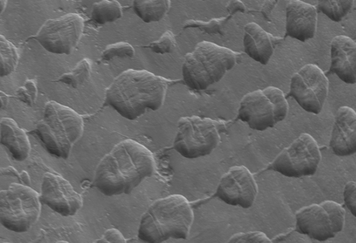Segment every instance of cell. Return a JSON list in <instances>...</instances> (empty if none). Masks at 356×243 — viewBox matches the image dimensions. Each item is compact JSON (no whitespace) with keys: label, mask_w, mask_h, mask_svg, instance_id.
<instances>
[{"label":"cell","mask_w":356,"mask_h":243,"mask_svg":"<svg viewBox=\"0 0 356 243\" xmlns=\"http://www.w3.org/2000/svg\"><path fill=\"white\" fill-rule=\"evenodd\" d=\"M282 40L281 37L274 36L254 22H249L244 26V52L261 65H266L268 63L275 47Z\"/></svg>","instance_id":"ac0fdd59"},{"label":"cell","mask_w":356,"mask_h":243,"mask_svg":"<svg viewBox=\"0 0 356 243\" xmlns=\"http://www.w3.org/2000/svg\"><path fill=\"white\" fill-rule=\"evenodd\" d=\"M289 111L284 92L278 87L268 86L246 94L238 109V119L252 129L264 131L283 121Z\"/></svg>","instance_id":"52a82bcc"},{"label":"cell","mask_w":356,"mask_h":243,"mask_svg":"<svg viewBox=\"0 0 356 243\" xmlns=\"http://www.w3.org/2000/svg\"><path fill=\"white\" fill-rule=\"evenodd\" d=\"M134 47L128 42H119L108 45L101 54V60L109 61L115 58H133Z\"/></svg>","instance_id":"484cf974"},{"label":"cell","mask_w":356,"mask_h":243,"mask_svg":"<svg viewBox=\"0 0 356 243\" xmlns=\"http://www.w3.org/2000/svg\"><path fill=\"white\" fill-rule=\"evenodd\" d=\"M316 8L305 1L291 0L286 6V35L305 42L314 37L317 26Z\"/></svg>","instance_id":"9a60e30c"},{"label":"cell","mask_w":356,"mask_h":243,"mask_svg":"<svg viewBox=\"0 0 356 243\" xmlns=\"http://www.w3.org/2000/svg\"><path fill=\"white\" fill-rule=\"evenodd\" d=\"M277 1H267L261 8V12L265 17H268L275 8Z\"/></svg>","instance_id":"d6a6232c"},{"label":"cell","mask_w":356,"mask_h":243,"mask_svg":"<svg viewBox=\"0 0 356 243\" xmlns=\"http://www.w3.org/2000/svg\"><path fill=\"white\" fill-rule=\"evenodd\" d=\"M83 31V18L69 13L47 20L33 38L50 53L69 55L79 44Z\"/></svg>","instance_id":"8fae6325"},{"label":"cell","mask_w":356,"mask_h":243,"mask_svg":"<svg viewBox=\"0 0 356 243\" xmlns=\"http://www.w3.org/2000/svg\"><path fill=\"white\" fill-rule=\"evenodd\" d=\"M225 8L230 16L238 12H245L246 10L244 3L239 0L229 1Z\"/></svg>","instance_id":"1f68e13d"},{"label":"cell","mask_w":356,"mask_h":243,"mask_svg":"<svg viewBox=\"0 0 356 243\" xmlns=\"http://www.w3.org/2000/svg\"><path fill=\"white\" fill-rule=\"evenodd\" d=\"M6 4L7 1L1 0L0 1V14H2L3 12L6 10Z\"/></svg>","instance_id":"e575fe53"},{"label":"cell","mask_w":356,"mask_h":243,"mask_svg":"<svg viewBox=\"0 0 356 243\" xmlns=\"http://www.w3.org/2000/svg\"><path fill=\"white\" fill-rule=\"evenodd\" d=\"M92 65L90 60L83 58L68 73L61 75L58 81L76 88L86 82L90 76Z\"/></svg>","instance_id":"603a6c76"},{"label":"cell","mask_w":356,"mask_h":243,"mask_svg":"<svg viewBox=\"0 0 356 243\" xmlns=\"http://www.w3.org/2000/svg\"><path fill=\"white\" fill-rule=\"evenodd\" d=\"M177 44L175 36L170 31H166L158 40L149 43L144 47L159 54L171 53Z\"/></svg>","instance_id":"4316f807"},{"label":"cell","mask_w":356,"mask_h":243,"mask_svg":"<svg viewBox=\"0 0 356 243\" xmlns=\"http://www.w3.org/2000/svg\"><path fill=\"white\" fill-rule=\"evenodd\" d=\"M345 216L343 206L334 201L312 203L296 212V231L314 240L325 242L343 229Z\"/></svg>","instance_id":"9c48e42d"},{"label":"cell","mask_w":356,"mask_h":243,"mask_svg":"<svg viewBox=\"0 0 356 243\" xmlns=\"http://www.w3.org/2000/svg\"><path fill=\"white\" fill-rule=\"evenodd\" d=\"M353 0H319L318 8L334 22H340L353 6Z\"/></svg>","instance_id":"cb8c5ba5"},{"label":"cell","mask_w":356,"mask_h":243,"mask_svg":"<svg viewBox=\"0 0 356 243\" xmlns=\"http://www.w3.org/2000/svg\"><path fill=\"white\" fill-rule=\"evenodd\" d=\"M178 81L156 76L147 70L127 69L106 90V102L122 117L135 120L149 109L163 106L169 85Z\"/></svg>","instance_id":"7a4b0ae2"},{"label":"cell","mask_w":356,"mask_h":243,"mask_svg":"<svg viewBox=\"0 0 356 243\" xmlns=\"http://www.w3.org/2000/svg\"><path fill=\"white\" fill-rule=\"evenodd\" d=\"M193 218L191 204L184 196L175 194L156 199L141 216L138 238L144 243L186 240Z\"/></svg>","instance_id":"3957f363"},{"label":"cell","mask_w":356,"mask_h":243,"mask_svg":"<svg viewBox=\"0 0 356 243\" xmlns=\"http://www.w3.org/2000/svg\"><path fill=\"white\" fill-rule=\"evenodd\" d=\"M227 243H273L267 235L261 231L238 233L232 235Z\"/></svg>","instance_id":"f1b7e54d"},{"label":"cell","mask_w":356,"mask_h":243,"mask_svg":"<svg viewBox=\"0 0 356 243\" xmlns=\"http://www.w3.org/2000/svg\"><path fill=\"white\" fill-rule=\"evenodd\" d=\"M19 54L12 42L0 35V76H6L13 73L17 66Z\"/></svg>","instance_id":"7402d4cb"},{"label":"cell","mask_w":356,"mask_h":243,"mask_svg":"<svg viewBox=\"0 0 356 243\" xmlns=\"http://www.w3.org/2000/svg\"><path fill=\"white\" fill-rule=\"evenodd\" d=\"M330 146L337 156L356 153V112L349 106L340 107L334 117Z\"/></svg>","instance_id":"2e32d148"},{"label":"cell","mask_w":356,"mask_h":243,"mask_svg":"<svg viewBox=\"0 0 356 243\" xmlns=\"http://www.w3.org/2000/svg\"><path fill=\"white\" fill-rule=\"evenodd\" d=\"M330 71L346 83H356V42L346 35L335 36L330 44Z\"/></svg>","instance_id":"e0dca14e"},{"label":"cell","mask_w":356,"mask_h":243,"mask_svg":"<svg viewBox=\"0 0 356 243\" xmlns=\"http://www.w3.org/2000/svg\"><path fill=\"white\" fill-rule=\"evenodd\" d=\"M155 160L144 145L127 139L117 144L97 165L92 183L104 195L130 194L153 175Z\"/></svg>","instance_id":"6da1fadb"},{"label":"cell","mask_w":356,"mask_h":243,"mask_svg":"<svg viewBox=\"0 0 356 243\" xmlns=\"http://www.w3.org/2000/svg\"><path fill=\"white\" fill-rule=\"evenodd\" d=\"M329 90V81L315 64H307L290 80L289 94L305 111L318 115L323 109Z\"/></svg>","instance_id":"7c38bea8"},{"label":"cell","mask_w":356,"mask_h":243,"mask_svg":"<svg viewBox=\"0 0 356 243\" xmlns=\"http://www.w3.org/2000/svg\"><path fill=\"white\" fill-rule=\"evenodd\" d=\"M56 243H69V242L67 241H65V240H59Z\"/></svg>","instance_id":"d590c367"},{"label":"cell","mask_w":356,"mask_h":243,"mask_svg":"<svg viewBox=\"0 0 356 243\" xmlns=\"http://www.w3.org/2000/svg\"><path fill=\"white\" fill-rule=\"evenodd\" d=\"M18 100L29 106H32L38 97V88L35 81L27 80L15 92Z\"/></svg>","instance_id":"83f0119b"},{"label":"cell","mask_w":356,"mask_h":243,"mask_svg":"<svg viewBox=\"0 0 356 243\" xmlns=\"http://www.w3.org/2000/svg\"><path fill=\"white\" fill-rule=\"evenodd\" d=\"M343 198L346 208L356 217V181H349L345 185Z\"/></svg>","instance_id":"f546056e"},{"label":"cell","mask_w":356,"mask_h":243,"mask_svg":"<svg viewBox=\"0 0 356 243\" xmlns=\"http://www.w3.org/2000/svg\"><path fill=\"white\" fill-rule=\"evenodd\" d=\"M240 53L229 48L202 41L184 56L183 81L191 90H204L219 82L236 65Z\"/></svg>","instance_id":"277c9868"},{"label":"cell","mask_w":356,"mask_h":243,"mask_svg":"<svg viewBox=\"0 0 356 243\" xmlns=\"http://www.w3.org/2000/svg\"><path fill=\"white\" fill-rule=\"evenodd\" d=\"M0 142L17 161L26 160L31 144L25 131L13 119L3 117L0 122Z\"/></svg>","instance_id":"d6986e66"},{"label":"cell","mask_w":356,"mask_h":243,"mask_svg":"<svg viewBox=\"0 0 356 243\" xmlns=\"http://www.w3.org/2000/svg\"><path fill=\"white\" fill-rule=\"evenodd\" d=\"M229 122L193 115L181 117L173 141V149L188 159L204 157L220 142Z\"/></svg>","instance_id":"8992f818"},{"label":"cell","mask_w":356,"mask_h":243,"mask_svg":"<svg viewBox=\"0 0 356 243\" xmlns=\"http://www.w3.org/2000/svg\"><path fill=\"white\" fill-rule=\"evenodd\" d=\"M258 194V187L250 170L243 165L233 166L222 175L216 196L222 202L242 208L252 207Z\"/></svg>","instance_id":"4fadbf2b"},{"label":"cell","mask_w":356,"mask_h":243,"mask_svg":"<svg viewBox=\"0 0 356 243\" xmlns=\"http://www.w3.org/2000/svg\"><path fill=\"white\" fill-rule=\"evenodd\" d=\"M94 243H127L122 233L115 228L107 229Z\"/></svg>","instance_id":"4dcf8cb0"},{"label":"cell","mask_w":356,"mask_h":243,"mask_svg":"<svg viewBox=\"0 0 356 243\" xmlns=\"http://www.w3.org/2000/svg\"><path fill=\"white\" fill-rule=\"evenodd\" d=\"M38 193L31 187L11 183L0 192V222L15 233L28 231L38 220L41 212Z\"/></svg>","instance_id":"ba28073f"},{"label":"cell","mask_w":356,"mask_h":243,"mask_svg":"<svg viewBox=\"0 0 356 243\" xmlns=\"http://www.w3.org/2000/svg\"><path fill=\"white\" fill-rule=\"evenodd\" d=\"M122 16L120 3L115 0H102L93 3L91 19L99 24L113 22Z\"/></svg>","instance_id":"44dd1931"},{"label":"cell","mask_w":356,"mask_h":243,"mask_svg":"<svg viewBox=\"0 0 356 243\" xmlns=\"http://www.w3.org/2000/svg\"><path fill=\"white\" fill-rule=\"evenodd\" d=\"M40 199L63 217L76 215L83 206L81 195L74 190L70 183L51 172H46L42 176Z\"/></svg>","instance_id":"5bb4252c"},{"label":"cell","mask_w":356,"mask_h":243,"mask_svg":"<svg viewBox=\"0 0 356 243\" xmlns=\"http://www.w3.org/2000/svg\"><path fill=\"white\" fill-rule=\"evenodd\" d=\"M170 4L169 0H135L133 8L144 22L151 23L161 21L169 11Z\"/></svg>","instance_id":"ffe728a7"},{"label":"cell","mask_w":356,"mask_h":243,"mask_svg":"<svg viewBox=\"0 0 356 243\" xmlns=\"http://www.w3.org/2000/svg\"><path fill=\"white\" fill-rule=\"evenodd\" d=\"M83 131V121L72 108L54 101L45 103L42 119L37 124L35 134L51 155L67 159L73 145Z\"/></svg>","instance_id":"5b68a950"},{"label":"cell","mask_w":356,"mask_h":243,"mask_svg":"<svg viewBox=\"0 0 356 243\" xmlns=\"http://www.w3.org/2000/svg\"><path fill=\"white\" fill-rule=\"evenodd\" d=\"M321 160V153L316 141L311 135L302 133L276 156L268 169L298 178L314 175Z\"/></svg>","instance_id":"30bf717a"},{"label":"cell","mask_w":356,"mask_h":243,"mask_svg":"<svg viewBox=\"0 0 356 243\" xmlns=\"http://www.w3.org/2000/svg\"><path fill=\"white\" fill-rule=\"evenodd\" d=\"M0 101H1V109H4L6 108L8 101H9V96L1 91L0 92Z\"/></svg>","instance_id":"836d02e7"},{"label":"cell","mask_w":356,"mask_h":243,"mask_svg":"<svg viewBox=\"0 0 356 243\" xmlns=\"http://www.w3.org/2000/svg\"><path fill=\"white\" fill-rule=\"evenodd\" d=\"M231 17L230 15L221 18L212 19L207 22L190 19L183 25V28H197L207 34H222L224 25Z\"/></svg>","instance_id":"d4e9b609"}]
</instances>
